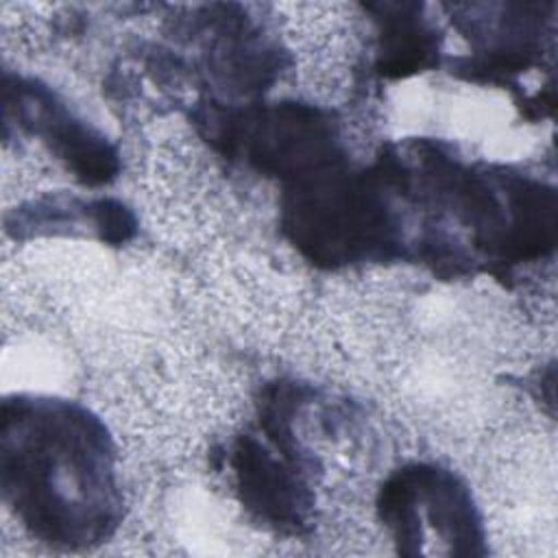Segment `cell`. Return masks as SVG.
Segmentation results:
<instances>
[{
  "label": "cell",
  "instance_id": "cell-1",
  "mask_svg": "<svg viewBox=\"0 0 558 558\" xmlns=\"http://www.w3.org/2000/svg\"><path fill=\"white\" fill-rule=\"evenodd\" d=\"M2 490L20 521L52 545L98 543L118 521L107 434L68 403L4 401Z\"/></svg>",
  "mask_w": 558,
  "mask_h": 558
},
{
  "label": "cell",
  "instance_id": "cell-2",
  "mask_svg": "<svg viewBox=\"0 0 558 558\" xmlns=\"http://www.w3.org/2000/svg\"><path fill=\"white\" fill-rule=\"evenodd\" d=\"M379 512L395 538L414 543V551L427 541V527L453 554H473L482 543L469 493L449 473L432 466H410L390 477L379 495Z\"/></svg>",
  "mask_w": 558,
  "mask_h": 558
}]
</instances>
